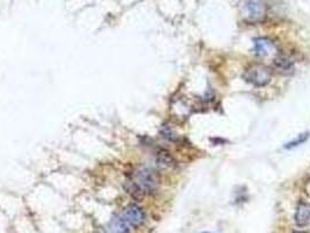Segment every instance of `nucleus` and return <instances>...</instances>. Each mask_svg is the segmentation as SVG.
I'll return each instance as SVG.
<instances>
[{
    "label": "nucleus",
    "instance_id": "nucleus-1",
    "mask_svg": "<svg viewBox=\"0 0 310 233\" xmlns=\"http://www.w3.org/2000/svg\"><path fill=\"white\" fill-rule=\"evenodd\" d=\"M243 77L254 87H265L272 79V70L264 64H252L245 70Z\"/></svg>",
    "mask_w": 310,
    "mask_h": 233
},
{
    "label": "nucleus",
    "instance_id": "nucleus-2",
    "mask_svg": "<svg viewBox=\"0 0 310 233\" xmlns=\"http://www.w3.org/2000/svg\"><path fill=\"white\" fill-rule=\"evenodd\" d=\"M142 191L146 194H153L156 191L157 185H159V180H157L156 174L154 170H152L151 168L147 167H141L134 173V179Z\"/></svg>",
    "mask_w": 310,
    "mask_h": 233
},
{
    "label": "nucleus",
    "instance_id": "nucleus-3",
    "mask_svg": "<svg viewBox=\"0 0 310 233\" xmlns=\"http://www.w3.org/2000/svg\"><path fill=\"white\" fill-rule=\"evenodd\" d=\"M121 218L125 220L127 225L133 226V228H139L145 223L146 213L142 208L136 204H129L121 213Z\"/></svg>",
    "mask_w": 310,
    "mask_h": 233
},
{
    "label": "nucleus",
    "instance_id": "nucleus-4",
    "mask_svg": "<svg viewBox=\"0 0 310 233\" xmlns=\"http://www.w3.org/2000/svg\"><path fill=\"white\" fill-rule=\"evenodd\" d=\"M246 17L252 20H258L265 14V6L260 0H247L245 2Z\"/></svg>",
    "mask_w": 310,
    "mask_h": 233
},
{
    "label": "nucleus",
    "instance_id": "nucleus-5",
    "mask_svg": "<svg viewBox=\"0 0 310 233\" xmlns=\"http://www.w3.org/2000/svg\"><path fill=\"white\" fill-rule=\"evenodd\" d=\"M275 51L274 44L266 38H258L254 40V53L260 57H267Z\"/></svg>",
    "mask_w": 310,
    "mask_h": 233
},
{
    "label": "nucleus",
    "instance_id": "nucleus-6",
    "mask_svg": "<svg viewBox=\"0 0 310 233\" xmlns=\"http://www.w3.org/2000/svg\"><path fill=\"white\" fill-rule=\"evenodd\" d=\"M106 233H130L125 220L120 216H113L105 228Z\"/></svg>",
    "mask_w": 310,
    "mask_h": 233
},
{
    "label": "nucleus",
    "instance_id": "nucleus-7",
    "mask_svg": "<svg viewBox=\"0 0 310 233\" xmlns=\"http://www.w3.org/2000/svg\"><path fill=\"white\" fill-rule=\"evenodd\" d=\"M295 223L299 226H306L310 223V204L300 203L295 211Z\"/></svg>",
    "mask_w": 310,
    "mask_h": 233
},
{
    "label": "nucleus",
    "instance_id": "nucleus-8",
    "mask_svg": "<svg viewBox=\"0 0 310 233\" xmlns=\"http://www.w3.org/2000/svg\"><path fill=\"white\" fill-rule=\"evenodd\" d=\"M155 161H156V164L160 168H165V169H172V168L176 167L175 159L165 149H161V151L156 153Z\"/></svg>",
    "mask_w": 310,
    "mask_h": 233
},
{
    "label": "nucleus",
    "instance_id": "nucleus-9",
    "mask_svg": "<svg viewBox=\"0 0 310 233\" xmlns=\"http://www.w3.org/2000/svg\"><path fill=\"white\" fill-rule=\"evenodd\" d=\"M274 66L281 72L291 71L294 68V61L287 55H279L278 57H275Z\"/></svg>",
    "mask_w": 310,
    "mask_h": 233
},
{
    "label": "nucleus",
    "instance_id": "nucleus-10",
    "mask_svg": "<svg viewBox=\"0 0 310 233\" xmlns=\"http://www.w3.org/2000/svg\"><path fill=\"white\" fill-rule=\"evenodd\" d=\"M124 186H125V190L127 191V194L131 196V197L136 199V201H141V199L144 198L145 192L142 191V189L140 188V186L136 185V182L134 180L127 181Z\"/></svg>",
    "mask_w": 310,
    "mask_h": 233
},
{
    "label": "nucleus",
    "instance_id": "nucleus-11",
    "mask_svg": "<svg viewBox=\"0 0 310 233\" xmlns=\"http://www.w3.org/2000/svg\"><path fill=\"white\" fill-rule=\"evenodd\" d=\"M308 138H309V133H303V134H300V136L297 137L295 140H293V141H290V142H288L287 145L285 146V148L290 149V148H294V147H297V146L302 145L303 142H306V141H307V139H308Z\"/></svg>",
    "mask_w": 310,
    "mask_h": 233
},
{
    "label": "nucleus",
    "instance_id": "nucleus-12",
    "mask_svg": "<svg viewBox=\"0 0 310 233\" xmlns=\"http://www.w3.org/2000/svg\"><path fill=\"white\" fill-rule=\"evenodd\" d=\"M161 134H162L163 138H166V139H168V140H175V138H176L174 136V133H173V131L167 126H165L162 128V130H161Z\"/></svg>",
    "mask_w": 310,
    "mask_h": 233
},
{
    "label": "nucleus",
    "instance_id": "nucleus-13",
    "mask_svg": "<svg viewBox=\"0 0 310 233\" xmlns=\"http://www.w3.org/2000/svg\"><path fill=\"white\" fill-rule=\"evenodd\" d=\"M306 191H307V194L310 196V179L307 181V183H306Z\"/></svg>",
    "mask_w": 310,
    "mask_h": 233
},
{
    "label": "nucleus",
    "instance_id": "nucleus-14",
    "mask_svg": "<svg viewBox=\"0 0 310 233\" xmlns=\"http://www.w3.org/2000/svg\"><path fill=\"white\" fill-rule=\"evenodd\" d=\"M293 233H308V232H306V231H294Z\"/></svg>",
    "mask_w": 310,
    "mask_h": 233
},
{
    "label": "nucleus",
    "instance_id": "nucleus-15",
    "mask_svg": "<svg viewBox=\"0 0 310 233\" xmlns=\"http://www.w3.org/2000/svg\"><path fill=\"white\" fill-rule=\"evenodd\" d=\"M203 233H210V232H203Z\"/></svg>",
    "mask_w": 310,
    "mask_h": 233
}]
</instances>
